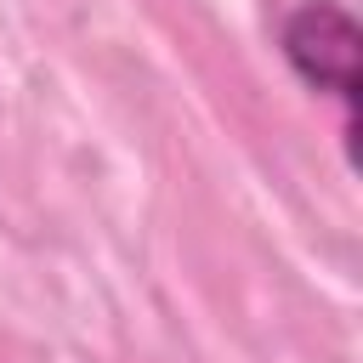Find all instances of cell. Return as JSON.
Returning a JSON list of instances; mask_svg holds the SVG:
<instances>
[{
    "instance_id": "cell-1",
    "label": "cell",
    "mask_w": 363,
    "mask_h": 363,
    "mask_svg": "<svg viewBox=\"0 0 363 363\" xmlns=\"http://www.w3.org/2000/svg\"><path fill=\"white\" fill-rule=\"evenodd\" d=\"M284 62L323 96L340 102V125H346V147L357 142V17L340 0H301L284 17Z\"/></svg>"
}]
</instances>
